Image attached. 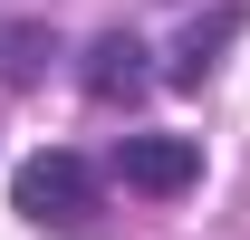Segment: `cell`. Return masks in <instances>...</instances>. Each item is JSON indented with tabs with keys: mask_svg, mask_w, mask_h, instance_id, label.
<instances>
[{
	"mask_svg": "<svg viewBox=\"0 0 250 240\" xmlns=\"http://www.w3.org/2000/svg\"><path fill=\"white\" fill-rule=\"evenodd\" d=\"M10 202H20V221H39V231H87L96 173L77 163V154H29V163L10 173Z\"/></svg>",
	"mask_w": 250,
	"mask_h": 240,
	"instance_id": "cell-1",
	"label": "cell"
},
{
	"mask_svg": "<svg viewBox=\"0 0 250 240\" xmlns=\"http://www.w3.org/2000/svg\"><path fill=\"white\" fill-rule=\"evenodd\" d=\"M116 182L173 202V192L202 182V144H192V135H125V144H116Z\"/></svg>",
	"mask_w": 250,
	"mask_h": 240,
	"instance_id": "cell-2",
	"label": "cell"
},
{
	"mask_svg": "<svg viewBox=\"0 0 250 240\" xmlns=\"http://www.w3.org/2000/svg\"><path fill=\"white\" fill-rule=\"evenodd\" d=\"M145 77H154V67H145V39H135V29H106L87 48V96H96V106H125Z\"/></svg>",
	"mask_w": 250,
	"mask_h": 240,
	"instance_id": "cell-3",
	"label": "cell"
},
{
	"mask_svg": "<svg viewBox=\"0 0 250 240\" xmlns=\"http://www.w3.org/2000/svg\"><path fill=\"white\" fill-rule=\"evenodd\" d=\"M241 29H250L241 10H212V20H192V29H183V48H173V67H164V77H173V87H202V77L221 67V48H231Z\"/></svg>",
	"mask_w": 250,
	"mask_h": 240,
	"instance_id": "cell-4",
	"label": "cell"
},
{
	"mask_svg": "<svg viewBox=\"0 0 250 240\" xmlns=\"http://www.w3.org/2000/svg\"><path fill=\"white\" fill-rule=\"evenodd\" d=\"M48 58H58V39H48V29L0 20V87H39V77H48Z\"/></svg>",
	"mask_w": 250,
	"mask_h": 240,
	"instance_id": "cell-5",
	"label": "cell"
}]
</instances>
